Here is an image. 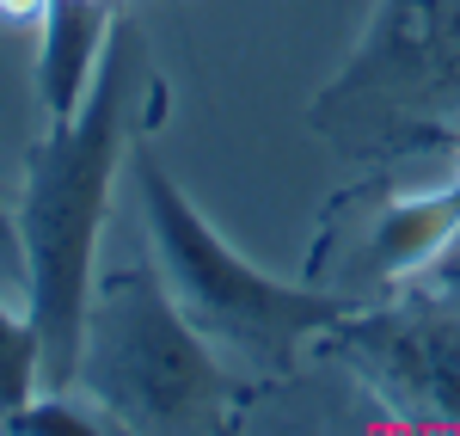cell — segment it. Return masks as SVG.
<instances>
[{"instance_id":"7","label":"cell","mask_w":460,"mask_h":436,"mask_svg":"<svg viewBox=\"0 0 460 436\" xmlns=\"http://www.w3.org/2000/svg\"><path fill=\"white\" fill-rule=\"evenodd\" d=\"M6 431L13 436H99V431H117V424H111L99 405L80 412L68 394H49V400H31L25 412H13Z\"/></svg>"},{"instance_id":"6","label":"cell","mask_w":460,"mask_h":436,"mask_svg":"<svg viewBox=\"0 0 460 436\" xmlns=\"http://www.w3.org/2000/svg\"><path fill=\"white\" fill-rule=\"evenodd\" d=\"M460 154V142H455ZM381 203L368 209V216L350 227H325L319 234L314 258H307V277H319L332 258H338V283L332 289H393V283H405V277H424L436 258L455 246L460 234V166L448 173V184H436V191H411V197H399V191H375ZM362 301V295H356Z\"/></svg>"},{"instance_id":"3","label":"cell","mask_w":460,"mask_h":436,"mask_svg":"<svg viewBox=\"0 0 460 436\" xmlns=\"http://www.w3.org/2000/svg\"><path fill=\"white\" fill-rule=\"evenodd\" d=\"M74 394L99 405L117 431L142 436H197L234 431L252 381H240L221 344L190 326V314L172 301L166 277L142 264L99 271L80 357H74Z\"/></svg>"},{"instance_id":"4","label":"cell","mask_w":460,"mask_h":436,"mask_svg":"<svg viewBox=\"0 0 460 436\" xmlns=\"http://www.w3.org/2000/svg\"><path fill=\"white\" fill-rule=\"evenodd\" d=\"M307 129L356 166L460 142V0H375Z\"/></svg>"},{"instance_id":"2","label":"cell","mask_w":460,"mask_h":436,"mask_svg":"<svg viewBox=\"0 0 460 436\" xmlns=\"http://www.w3.org/2000/svg\"><path fill=\"white\" fill-rule=\"evenodd\" d=\"M129 179H136L147 246L160 258V277H166L172 301L190 314V326L209 344H221V357L240 363L246 375H264V381L295 375L301 351H314L319 332L338 326L356 307V295L332 289V283L270 277L240 246H227L221 227L166 173V160L154 147V123H142L136 142H129Z\"/></svg>"},{"instance_id":"9","label":"cell","mask_w":460,"mask_h":436,"mask_svg":"<svg viewBox=\"0 0 460 436\" xmlns=\"http://www.w3.org/2000/svg\"><path fill=\"white\" fill-rule=\"evenodd\" d=\"M49 0H0V25H37Z\"/></svg>"},{"instance_id":"5","label":"cell","mask_w":460,"mask_h":436,"mask_svg":"<svg viewBox=\"0 0 460 436\" xmlns=\"http://www.w3.org/2000/svg\"><path fill=\"white\" fill-rule=\"evenodd\" d=\"M319 357L350 369L362 394L405 431H460V277L411 283L381 307L356 301L319 332Z\"/></svg>"},{"instance_id":"1","label":"cell","mask_w":460,"mask_h":436,"mask_svg":"<svg viewBox=\"0 0 460 436\" xmlns=\"http://www.w3.org/2000/svg\"><path fill=\"white\" fill-rule=\"evenodd\" d=\"M166 105V86L154 74L142 25L123 13L111 25L99 74L68 117H49L25 154L19 184V264H25V307L43 338V394H74V357L86 301L99 283V234L111 216V184L129 160L136 129L154 123Z\"/></svg>"},{"instance_id":"8","label":"cell","mask_w":460,"mask_h":436,"mask_svg":"<svg viewBox=\"0 0 460 436\" xmlns=\"http://www.w3.org/2000/svg\"><path fill=\"white\" fill-rule=\"evenodd\" d=\"M0 277H25V264H19V221H13L6 203H0Z\"/></svg>"}]
</instances>
